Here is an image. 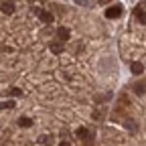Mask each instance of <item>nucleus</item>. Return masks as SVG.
Wrapping results in <instances>:
<instances>
[{
	"label": "nucleus",
	"instance_id": "dca6fc26",
	"mask_svg": "<svg viewBox=\"0 0 146 146\" xmlns=\"http://www.w3.org/2000/svg\"><path fill=\"white\" fill-rule=\"evenodd\" d=\"M102 116H104V114H102V112H100V110H96V112H94V118H96V120H100V118H102Z\"/></svg>",
	"mask_w": 146,
	"mask_h": 146
},
{
	"label": "nucleus",
	"instance_id": "9d476101",
	"mask_svg": "<svg viewBox=\"0 0 146 146\" xmlns=\"http://www.w3.org/2000/svg\"><path fill=\"white\" fill-rule=\"evenodd\" d=\"M6 108H8V110L14 108V102H10V100H8V102H0V110H6Z\"/></svg>",
	"mask_w": 146,
	"mask_h": 146
},
{
	"label": "nucleus",
	"instance_id": "423d86ee",
	"mask_svg": "<svg viewBox=\"0 0 146 146\" xmlns=\"http://www.w3.org/2000/svg\"><path fill=\"white\" fill-rule=\"evenodd\" d=\"M130 69H132L134 75H140V73L144 71V65H142V63H138V61H134V63L130 65Z\"/></svg>",
	"mask_w": 146,
	"mask_h": 146
},
{
	"label": "nucleus",
	"instance_id": "f8f14e48",
	"mask_svg": "<svg viewBox=\"0 0 146 146\" xmlns=\"http://www.w3.org/2000/svg\"><path fill=\"white\" fill-rule=\"evenodd\" d=\"M134 91H136V94L140 96V94H144V85L142 83H138V85H134Z\"/></svg>",
	"mask_w": 146,
	"mask_h": 146
},
{
	"label": "nucleus",
	"instance_id": "0eeeda50",
	"mask_svg": "<svg viewBox=\"0 0 146 146\" xmlns=\"http://www.w3.org/2000/svg\"><path fill=\"white\" fill-rule=\"evenodd\" d=\"M49 49H51V51H53L55 55H57V53H63V51H65L63 43H51V45H49Z\"/></svg>",
	"mask_w": 146,
	"mask_h": 146
},
{
	"label": "nucleus",
	"instance_id": "20e7f679",
	"mask_svg": "<svg viewBox=\"0 0 146 146\" xmlns=\"http://www.w3.org/2000/svg\"><path fill=\"white\" fill-rule=\"evenodd\" d=\"M39 18H41L43 23H47V25H49V23H53V14H51V12H47V10H39Z\"/></svg>",
	"mask_w": 146,
	"mask_h": 146
},
{
	"label": "nucleus",
	"instance_id": "4468645a",
	"mask_svg": "<svg viewBox=\"0 0 146 146\" xmlns=\"http://www.w3.org/2000/svg\"><path fill=\"white\" fill-rule=\"evenodd\" d=\"M10 96H21V89H18V87H12V89H10Z\"/></svg>",
	"mask_w": 146,
	"mask_h": 146
},
{
	"label": "nucleus",
	"instance_id": "f257e3e1",
	"mask_svg": "<svg viewBox=\"0 0 146 146\" xmlns=\"http://www.w3.org/2000/svg\"><path fill=\"white\" fill-rule=\"evenodd\" d=\"M55 35H57V39H59L61 43H65V41H69V39H71V33H69V29H67V27H59L57 31H55Z\"/></svg>",
	"mask_w": 146,
	"mask_h": 146
},
{
	"label": "nucleus",
	"instance_id": "39448f33",
	"mask_svg": "<svg viewBox=\"0 0 146 146\" xmlns=\"http://www.w3.org/2000/svg\"><path fill=\"white\" fill-rule=\"evenodd\" d=\"M0 10H2L4 14H12L14 12V4L12 2H2V4H0Z\"/></svg>",
	"mask_w": 146,
	"mask_h": 146
},
{
	"label": "nucleus",
	"instance_id": "1a4fd4ad",
	"mask_svg": "<svg viewBox=\"0 0 146 146\" xmlns=\"http://www.w3.org/2000/svg\"><path fill=\"white\" fill-rule=\"evenodd\" d=\"M18 126L29 128V126H33V120H29V118H21V120H18Z\"/></svg>",
	"mask_w": 146,
	"mask_h": 146
},
{
	"label": "nucleus",
	"instance_id": "f03ea898",
	"mask_svg": "<svg viewBox=\"0 0 146 146\" xmlns=\"http://www.w3.org/2000/svg\"><path fill=\"white\" fill-rule=\"evenodd\" d=\"M106 16H108V18H118V16H122V6H110V8L106 10Z\"/></svg>",
	"mask_w": 146,
	"mask_h": 146
},
{
	"label": "nucleus",
	"instance_id": "f3484780",
	"mask_svg": "<svg viewBox=\"0 0 146 146\" xmlns=\"http://www.w3.org/2000/svg\"><path fill=\"white\" fill-rule=\"evenodd\" d=\"M59 146H71V144H69V142H65V140H63V142H61V144H59Z\"/></svg>",
	"mask_w": 146,
	"mask_h": 146
},
{
	"label": "nucleus",
	"instance_id": "2eb2a0df",
	"mask_svg": "<svg viewBox=\"0 0 146 146\" xmlns=\"http://www.w3.org/2000/svg\"><path fill=\"white\" fill-rule=\"evenodd\" d=\"M81 6H91V0H77Z\"/></svg>",
	"mask_w": 146,
	"mask_h": 146
},
{
	"label": "nucleus",
	"instance_id": "a211bd4d",
	"mask_svg": "<svg viewBox=\"0 0 146 146\" xmlns=\"http://www.w3.org/2000/svg\"><path fill=\"white\" fill-rule=\"evenodd\" d=\"M106 2H110V0H100V4H106Z\"/></svg>",
	"mask_w": 146,
	"mask_h": 146
},
{
	"label": "nucleus",
	"instance_id": "ddd939ff",
	"mask_svg": "<svg viewBox=\"0 0 146 146\" xmlns=\"http://www.w3.org/2000/svg\"><path fill=\"white\" fill-rule=\"evenodd\" d=\"M39 142H45V144H53V140H51L49 136H43V138H39Z\"/></svg>",
	"mask_w": 146,
	"mask_h": 146
},
{
	"label": "nucleus",
	"instance_id": "7ed1b4c3",
	"mask_svg": "<svg viewBox=\"0 0 146 146\" xmlns=\"http://www.w3.org/2000/svg\"><path fill=\"white\" fill-rule=\"evenodd\" d=\"M134 16H136V21H138L140 25H146V12H144L142 8H136V10H134Z\"/></svg>",
	"mask_w": 146,
	"mask_h": 146
},
{
	"label": "nucleus",
	"instance_id": "6e6552de",
	"mask_svg": "<svg viewBox=\"0 0 146 146\" xmlns=\"http://www.w3.org/2000/svg\"><path fill=\"white\" fill-rule=\"evenodd\" d=\"M124 124H126V128H128V130H132V132H136V130H138V126H136L132 120H124Z\"/></svg>",
	"mask_w": 146,
	"mask_h": 146
},
{
	"label": "nucleus",
	"instance_id": "9b49d317",
	"mask_svg": "<svg viewBox=\"0 0 146 146\" xmlns=\"http://www.w3.org/2000/svg\"><path fill=\"white\" fill-rule=\"evenodd\" d=\"M77 134H79L81 138H87V136H89V132H87V128H79V130H77Z\"/></svg>",
	"mask_w": 146,
	"mask_h": 146
}]
</instances>
